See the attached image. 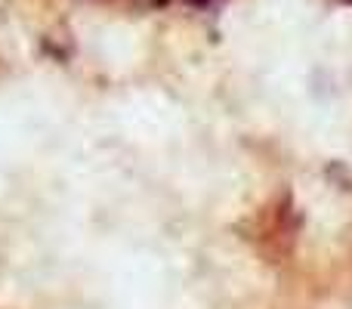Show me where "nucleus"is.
<instances>
[{
	"instance_id": "nucleus-1",
	"label": "nucleus",
	"mask_w": 352,
	"mask_h": 309,
	"mask_svg": "<svg viewBox=\"0 0 352 309\" xmlns=\"http://www.w3.org/2000/svg\"><path fill=\"white\" fill-rule=\"evenodd\" d=\"M188 3H195V6H204V3H207V0H188Z\"/></svg>"
}]
</instances>
